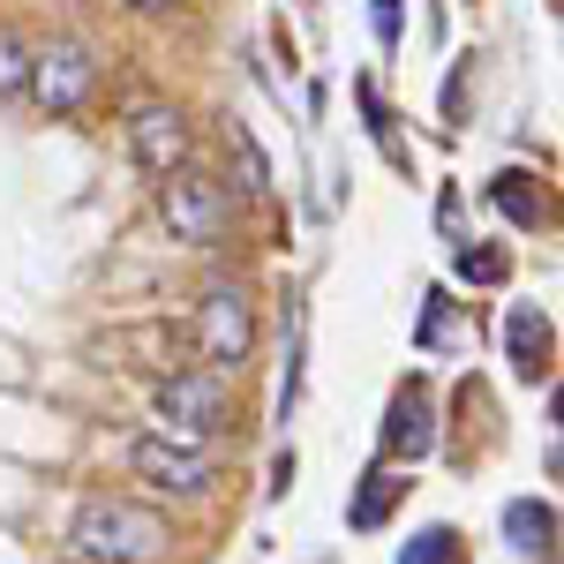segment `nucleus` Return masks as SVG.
<instances>
[{"instance_id":"f8f14e48","label":"nucleus","mask_w":564,"mask_h":564,"mask_svg":"<svg viewBox=\"0 0 564 564\" xmlns=\"http://www.w3.org/2000/svg\"><path fill=\"white\" fill-rule=\"evenodd\" d=\"M489 204L512 226H542V188H527V174H497L489 181Z\"/></svg>"},{"instance_id":"a211bd4d","label":"nucleus","mask_w":564,"mask_h":564,"mask_svg":"<svg viewBox=\"0 0 564 564\" xmlns=\"http://www.w3.org/2000/svg\"><path fill=\"white\" fill-rule=\"evenodd\" d=\"M129 8H143V15H166V8H174V0H129Z\"/></svg>"},{"instance_id":"dca6fc26","label":"nucleus","mask_w":564,"mask_h":564,"mask_svg":"<svg viewBox=\"0 0 564 564\" xmlns=\"http://www.w3.org/2000/svg\"><path fill=\"white\" fill-rule=\"evenodd\" d=\"M505 271H512L505 249H459V279H475V286H497Z\"/></svg>"},{"instance_id":"f03ea898","label":"nucleus","mask_w":564,"mask_h":564,"mask_svg":"<svg viewBox=\"0 0 564 564\" xmlns=\"http://www.w3.org/2000/svg\"><path fill=\"white\" fill-rule=\"evenodd\" d=\"M159 218H166V234L188 241V249H218V241H226V226H234V196H226L212 174L174 166V174L159 181Z\"/></svg>"},{"instance_id":"1a4fd4ad","label":"nucleus","mask_w":564,"mask_h":564,"mask_svg":"<svg viewBox=\"0 0 564 564\" xmlns=\"http://www.w3.org/2000/svg\"><path fill=\"white\" fill-rule=\"evenodd\" d=\"M505 354H512V369H520L527 384H534V377H550V354H557V332H550V316L520 302L512 316H505Z\"/></svg>"},{"instance_id":"6ab92c4d","label":"nucleus","mask_w":564,"mask_h":564,"mask_svg":"<svg viewBox=\"0 0 564 564\" xmlns=\"http://www.w3.org/2000/svg\"><path fill=\"white\" fill-rule=\"evenodd\" d=\"M68 564H84V557H68Z\"/></svg>"},{"instance_id":"39448f33","label":"nucleus","mask_w":564,"mask_h":564,"mask_svg":"<svg viewBox=\"0 0 564 564\" xmlns=\"http://www.w3.org/2000/svg\"><path fill=\"white\" fill-rule=\"evenodd\" d=\"M23 90L39 98L45 113H76V106H90V90H98V61H90L84 39H53L31 53V76H23Z\"/></svg>"},{"instance_id":"2eb2a0df","label":"nucleus","mask_w":564,"mask_h":564,"mask_svg":"<svg viewBox=\"0 0 564 564\" xmlns=\"http://www.w3.org/2000/svg\"><path fill=\"white\" fill-rule=\"evenodd\" d=\"M23 76H31V45L15 39V31H0V106L23 90Z\"/></svg>"},{"instance_id":"20e7f679","label":"nucleus","mask_w":564,"mask_h":564,"mask_svg":"<svg viewBox=\"0 0 564 564\" xmlns=\"http://www.w3.org/2000/svg\"><path fill=\"white\" fill-rule=\"evenodd\" d=\"M196 347H204L212 369H241L249 361V347H257V308H249V294L234 279L204 286V302H196Z\"/></svg>"},{"instance_id":"423d86ee","label":"nucleus","mask_w":564,"mask_h":564,"mask_svg":"<svg viewBox=\"0 0 564 564\" xmlns=\"http://www.w3.org/2000/svg\"><path fill=\"white\" fill-rule=\"evenodd\" d=\"M129 475L151 481L159 497H204L218 481L212 444H166V436H135L129 444Z\"/></svg>"},{"instance_id":"7ed1b4c3","label":"nucleus","mask_w":564,"mask_h":564,"mask_svg":"<svg viewBox=\"0 0 564 564\" xmlns=\"http://www.w3.org/2000/svg\"><path fill=\"white\" fill-rule=\"evenodd\" d=\"M151 414H159V430L166 444H212V430L226 422V384H218V369H181L159 384L151 399Z\"/></svg>"},{"instance_id":"0eeeda50","label":"nucleus","mask_w":564,"mask_h":564,"mask_svg":"<svg viewBox=\"0 0 564 564\" xmlns=\"http://www.w3.org/2000/svg\"><path fill=\"white\" fill-rule=\"evenodd\" d=\"M129 159L143 166V174H174V166H188V113L181 106H135L129 113Z\"/></svg>"},{"instance_id":"9b49d317","label":"nucleus","mask_w":564,"mask_h":564,"mask_svg":"<svg viewBox=\"0 0 564 564\" xmlns=\"http://www.w3.org/2000/svg\"><path fill=\"white\" fill-rule=\"evenodd\" d=\"M399 497H406V481L391 475V467H377V475H361V489H354V505H347V527H354V534L384 527L391 512H399Z\"/></svg>"},{"instance_id":"f257e3e1","label":"nucleus","mask_w":564,"mask_h":564,"mask_svg":"<svg viewBox=\"0 0 564 564\" xmlns=\"http://www.w3.org/2000/svg\"><path fill=\"white\" fill-rule=\"evenodd\" d=\"M68 550L84 564H159L174 550V527H166V512H151L135 497H90L68 520Z\"/></svg>"},{"instance_id":"ddd939ff","label":"nucleus","mask_w":564,"mask_h":564,"mask_svg":"<svg viewBox=\"0 0 564 564\" xmlns=\"http://www.w3.org/2000/svg\"><path fill=\"white\" fill-rule=\"evenodd\" d=\"M226 151H234V166H241V188H249V196H263V188H271V166H263L257 135L241 129V121H226Z\"/></svg>"},{"instance_id":"4468645a","label":"nucleus","mask_w":564,"mask_h":564,"mask_svg":"<svg viewBox=\"0 0 564 564\" xmlns=\"http://www.w3.org/2000/svg\"><path fill=\"white\" fill-rule=\"evenodd\" d=\"M399 564H459V534H452V527H422Z\"/></svg>"},{"instance_id":"9d476101","label":"nucleus","mask_w":564,"mask_h":564,"mask_svg":"<svg viewBox=\"0 0 564 564\" xmlns=\"http://www.w3.org/2000/svg\"><path fill=\"white\" fill-rule=\"evenodd\" d=\"M505 534H512V550H520V557H557V512H550V505H534V497H512V505H505Z\"/></svg>"},{"instance_id":"f3484780","label":"nucleus","mask_w":564,"mask_h":564,"mask_svg":"<svg viewBox=\"0 0 564 564\" xmlns=\"http://www.w3.org/2000/svg\"><path fill=\"white\" fill-rule=\"evenodd\" d=\"M369 31H377V45H399V31H406V8H399V0H369Z\"/></svg>"},{"instance_id":"6e6552de","label":"nucleus","mask_w":564,"mask_h":564,"mask_svg":"<svg viewBox=\"0 0 564 564\" xmlns=\"http://www.w3.org/2000/svg\"><path fill=\"white\" fill-rule=\"evenodd\" d=\"M436 452V406L422 391H399L384 414V459H430Z\"/></svg>"}]
</instances>
